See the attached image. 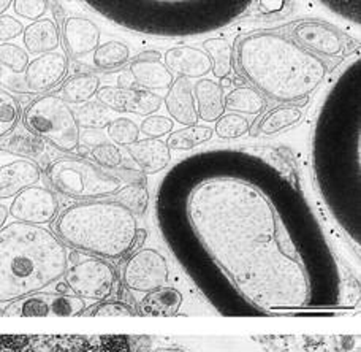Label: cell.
Wrapping results in <instances>:
<instances>
[{"mask_svg":"<svg viewBox=\"0 0 361 352\" xmlns=\"http://www.w3.org/2000/svg\"><path fill=\"white\" fill-rule=\"evenodd\" d=\"M193 235L241 296L263 311L301 310L312 300V273L300 240L265 186L212 174L185 195Z\"/></svg>","mask_w":361,"mask_h":352,"instance_id":"cell-1","label":"cell"},{"mask_svg":"<svg viewBox=\"0 0 361 352\" xmlns=\"http://www.w3.org/2000/svg\"><path fill=\"white\" fill-rule=\"evenodd\" d=\"M241 73L263 97L281 104L307 99L328 73L322 57L277 32H255L236 40Z\"/></svg>","mask_w":361,"mask_h":352,"instance_id":"cell-2","label":"cell"},{"mask_svg":"<svg viewBox=\"0 0 361 352\" xmlns=\"http://www.w3.org/2000/svg\"><path fill=\"white\" fill-rule=\"evenodd\" d=\"M67 268V248L51 230L18 221L0 229V305L42 292Z\"/></svg>","mask_w":361,"mask_h":352,"instance_id":"cell-3","label":"cell"},{"mask_svg":"<svg viewBox=\"0 0 361 352\" xmlns=\"http://www.w3.org/2000/svg\"><path fill=\"white\" fill-rule=\"evenodd\" d=\"M137 216L114 200L72 205L54 221V235L63 245L99 259H121L133 249Z\"/></svg>","mask_w":361,"mask_h":352,"instance_id":"cell-4","label":"cell"},{"mask_svg":"<svg viewBox=\"0 0 361 352\" xmlns=\"http://www.w3.org/2000/svg\"><path fill=\"white\" fill-rule=\"evenodd\" d=\"M44 174L54 190L82 202L114 197L126 186L114 174H108L82 157L56 159Z\"/></svg>","mask_w":361,"mask_h":352,"instance_id":"cell-5","label":"cell"},{"mask_svg":"<svg viewBox=\"0 0 361 352\" xmlns=\"http://www.w3.org/2000/svg\"><path fill=\"white\" fill-rule=\"evenodd\" d=\"M25 131L67 154L76 152L81 131L75 111L59 95L44 94L25 108L23 114Z\"/></svg>","mask_w":361,"mask_h":352,"instance_id":"cell-6","label":"cell"},{"mask_svg":"<svg viewBox=\"0 0 361 352\" xmlns=\"http://www.w3.org/2000/svg\"><path fill=\"white\" fill-rule=\"evenodd\" d=\"M0 352H132L124 335H0Z\"/></svg>","mask_w":361,"mask_h":352,"instance_id":"cell-7","label":"cell"},{"mask_svg":"<svg viewBox=\"0 0 361 352\" xmlns=\"http://www.w3.org/2000/svg\"><path fill=\"white\" fill-rule=\"evenodd\" d=\"M66 283L73 296L82 300H106L116 283L114 268L99 257H86L67 268Z\"/></svg>","mask_w":361,"mask_h":352,"instance_id":"cell-8","label":"cell"},{"mask_svg":"<svg viewBox=\"0 0 361 352\" xmlns=\"http://www.w3.org/2000/svg\"><path fill=\"white\" fill-rule=\"evenodd\" d=\"M169 264L156 249H141L126 262L124 284L135 292H152L165 287Z\"/></svg>","mask_w":361,"mask_h":352,"instance_id":"cell-9","label":"cell"},{"mask_svg":"<svg viewBox=\"0 0 361 352\" xmlns=\"http://www.w3.org/2000/svg\"><path fill=\"white\" fill-rule=\"evenodd\" d=\"M86 310V302L76 296L66 293H43L16 300L4 310V316H80Z\"/></svg>","mask_w":361,"mask_h":352,"instance_id":"cell-10","label":"cell"},{"mask_svg":"<svg viewBox=\"0 0 361 352\" xmlns=\"http://www.w3.org/2000/svg\"><path fill=\"white\" fill-rule=\"evenodd\" d=\"M8 213L18 222L43 226L54 222L59 216V202L48 188L30 186L13 198Z\"/></svg>","mask_w":361,"mask_h":352,"instance_id":"cell-11","label":"cell"},{"mask_svg":"<svg viewBox=\"0 0 361 352\" xmlns=\"http://www.w3.org/2000/svg\"><path fill=\"white\" fill-rule=\"evenodd\" d=\"M95 97L106 110L133 113L138 116H152L162 107L160 95L140 87L102 86Z\"/></svg>","mask_w":361,"mask_h":352,"instance_id":"cell-12","label":"cell"},{"mask_svg":"<svg viewBox=\"0 0 361 352\" xmlns=\"http://www.w3.org/2000/svg\"><path fill=\"white\" fill-rule=\"evenodd\" d=\"M293 42L309 53L328 57L344 56L347 47L350 44L343 32L320 21L298 23L293 28Z\"/></svg>","mask_w":361,"mask_h":352,"instance_id":"cell-13","label":"cell"},{"mask_svg":"<svg viewBox=\"0 0 361 352\" xmlns=\"http://www.w3.org/2000/svg\"><path fill=\"white\" fill-rule=\"evenodd\" d=\"M68 73V59L62 53H48L29 62L24 85L32 94H44L61 85Z\"/></svg>","mask_w":361,"mask_h":352,"instance_id":"cell-14","label":"cell"},{"mask_svg":"<svg viewBox=\"0 0 361 352\" xmlns=\"http://www.w3.org/2000/svg\"><path fill=\"white\" fill-rule=\"evenodd\" d=\"M63 44L70 57L80 59L100 47V29L87 18L72 16L66 19L62 25Z\"/></svg>","mask_w":361,"mask_h":352,"instance_id":"cell-15","label":"cell"},{"mask_svg":"<svg viewBox=\"0 0 361 352\" xmlns=\"http://www.w3.org/2000/svg\"><path fill=\"white\" fill-rule=\"evenodd\" d=\"M165 67L178 78H202L212 72V62L208 54L195 47L171 48L164 56Z\"/></svg>","mask_w":361,"mask_h":352,"instance_id":"cell-16","label":"cell"},{"mask_svg":"<svg viewBox=\"0 0 361 352\" xmlns=\"http://www.w3.org/2000/svg\"><path fill=\"white\" fill-rule=\"evenodd\" d=\"M130 75L141 87L151 92L154 89L170 87L175 81V76L165 67L159 51H145L135 57L130 63Z\"/></svg>","mask_w":361,"mask_h":352,"instance_id":"cell-17","label":"cell"},{"mask_svg":"<svg viewBox=\"0 0 361 352\" xmlns=\"http://www.w3.org/2000/svg\"><path fill=\"white\" fill-rule=\"evenodd\" d=\"M42 178V170L35 162L13 161L0 167V200L15 198L24 189L35 186Z\"/></svg>","mask_w":361,"mask_h":352,"instance_id":"cell-18","label":"cell"},{"mask_svg":"<svg viewBox=\"0 0 361 352\" xmlns=\"http://www.w3.org/2000/svg\"><path fill=\"white\" fill-rule=\"evenodd\" d=\"M165 107L170 116L183 126H195L198 121L193 86L189 80L176 78L165 95Z\"/></svg>","mask_w":361,"mask_h":352,"instance_id":"cell-19","label":"cell"},{"mask_svg":"<svg viewBox=\"0 0 361 352\" xmlns=\"http://www.w3.org/2000/svg\"><path fill=\"white\" fill-rule=\"evenodd\" d=\"M127 152L145 175L159 174L169 167L171 161V151L162 140H138L137 143L127 146Z\"/></svg>","mask_w":361,"mask_h":352,"instance_id":"cell-20","label":"cell"},{"mask_svg":"<svg viewBox=\"0 0 361 352\" xmlns=\"http://www.w3.org/2000/svg\"><path fill=\"white\" fill-rule=\"evenodd\" d=\"M23 42L27 54H48L54 53L61 44V34L56 23L49 18H42L24 28Z\"/></svg>","mask_w":361,"mask_h":352,"instance_id":"cell-21","label":"cell"},{"mask_svg":"<svg viewBox=\"0 0 361 352\" xmlns=\"http://www.w3.org/2000/svg\"><path fill=\"white\" fill-rule=\"evenodd\" d=\"M193 97L197 102V114L204 123H216L225 113L224 86L212 80H198L193 86Z\"/></svg>","mask_w":361,"mask_h":352,"instance_id":"cell-22","label":"cell"},{"mask_svg":"<svg viewBox=\"0 0 361 352\" xmlns=\"http://www.w3.org/2000/svg\"><path fill=\"white\" fill-rule=\"evenodd\" d=\"M183 303V296L175 287H160L141 298L138 312L141 316H175Z\"/></svg>","mask_w":361,"mask_h":352,"instance_id":"cell-23","label":"cell"},{"mask_svg":"<svg viewBox=\"0 0 361 352\" xmlns=\"http://www.w3.org/2000/svg\"><path fill=\"white\" fill-rule=\"evenodd\" d=\"M301 118L302 110L300 105H281L257 121L255 126L250 129V135H274V133H279L281 131L288 129V127L300 123Z\"/></svg>","mask_w":361,"mask_h":352,"instance_id":"cell-24","label":"cell"},{"mask_svg":"<svg viewBox=\"0 0 361 352\" xmlns=\"http://www.w3.org/2000/svg\"><path fill=\"white\" fill-rule=\"evenodd\" d=\"M100 78L94 73H78L70 76L59 89V97L66 104L81 105L90 102L100 89Z\"/></svg>","mask_w":361,"mask_h":352,"instance_id":"cell-25","label":"cell"},{"mask_svg":"<svg viewBox=\"0 0 361 352\" xmlns=\"http://www.w3.org/2000/svg\"><path fill=\"white\" fill-rule=\"evenodd\" d=\"M225 108L235 113H246L257 116L267 110V99L250 86H241L231 91L224 100Z\"/></svg>","mask_w":361,"mask_h":352,"instance_id":"cell-26","label":"cell"},{"mask_svg":"<svg viewBox=\"0 0 361 352\" xmlns=\"http://www.w3.org/2000/svg\"><path fill=\"white\" fill-rule=\"evenodd\" d=\"M0 150L37 159V161L47 157V145H44L43 140L32 135L27 131L16 133L11 132L8 137L0 140Z\"/></svg>","mask_w":361,"mask_h":352,"instance_id":"cell-27","label":"cell"},{"mask_svg":"<svg viewBox=\"0 0 361 352\" xmlns=\"http://www.w3.org/2000/svg\"><path fill=\"white\" fill-rule=\"evenodd\" d=\"M204 53L212 62V75L222 80L233 70V49L225 38H208L203 42Z\"/></svg>","mask_w":361,"mask_h":352,"instance_id":"cell-28","label":"cell"},{"mask_svg":"<svg viewBox=\"0 0 361 352\" xmlns=\"http://www.w3.org/2000/svg\"><path fill=\"white\" fill-rule=\"evenodd\" d=\"M212 135H214V132H212V129L208 126H187L184 129L173 132L165 145L169 146L170 151H189L197 148L200 145L209 142Z\"/></svg>","mask_w":361,"mask_h":352,"instance_id":"cell-29","label":"cell"},{"mask_svg":"<svg viewBox=\"0 0 361 352\" xmlns=\"http://www.w3.org/2000/svg\"><path fill=\"white\" fill-rule=\"evenodd\" d=\"M130 49L122 42H106L94 51V63L100 70H114L128 61Z\"/></svg>","mask_w":361,"mask_h":352,"instance_id":"cell-30","label":"cell"},{"mask_svg":"<svg viewBox=\"0 0 361 352\" xmlns=\"http://www.w3.org/2000/svg\"><path fill=\"white\" fill-rule=\"evenodd\" d=\"M114 197V202L121 203L122 207H126L135 216H143L147 210V205H149V192H147L146 181L127 184Z\"/></svg>","mask_w":361,"mask_h":352,"instance_id":"cell-31","label":"cell"},{"mask_svg":"<svg viewBox=\"0 0 361 352\" xmlns=\"http://www.w3.org/2000/svg\"><path fill=\"white\" fill-rule=\"evenodd\" d=\"M21 118V107L16 97L0 87V140L8 137L16 129Z\"/></svg>","mask_w":361,"mask_h":352,"instance_id":"cell-32","label":"cell"},{"mask_svg":"<svg viewBox=\"0 0 361 352\" xmlns=\"http://www.w3.org/2000/svg\"><path fill=\"white\" fill-rule=\"evenodd\" d=\"M76 121H78V126L89 127V129H103V127H108L111 123V118H109V110L99 102H86L82 104L78 111L75 113Z\"/></svg>","mask_w":361,"mask_h":352,"instance_id":"cell-33","label":"cell"},{"mask_svg":"<svg viewBox=\"0 0 361 352\" xmlns=\"http://www.w3.org/2000/svg\"><path fill=\"white\" fill-rule=\"evenodd\" d=\"M250 131V123L247 118L241 116L238 113H224L221 118L216 121L214 133L217 137L225 140H236Z\"/></svg>","mask_w":361,"mask_h":352,"instance_id":"cell-34","label":"cell"},{"mask_svg":"<svg viewBox=\"0 0 361 352\" xmlns=\"http://www.w3.org/2000/svg\"><path fill=\"white\" fill-rule=\"evenodd\" d=\"M108 137L113 140L114 145L118 146H130L138 142L140 127L133 123L132 119L119 118L114 119L108 126Z\"/></svg>","mask_w":361,"mask_h":352,"instance_id":"cell-35","label":"cell"},{"mask_svg":"<svg viewBox=\"0 0 361 352\" xmlns=\"http://www.w3.org/2000/svg\"><path fill=\"white\" fill-rule=\"evenodd\" d=\"M29 54L15 43H0V67L10 68L13 73H24L29 66Z\"/></svg>","mask_w":361,"mask_h":352,"instance_id":"cell-36","label":"cell"},{"mask_svg":"<svg viewBox=\"0 0 361 352\" xmlns=\"http://www.w3.org/2000/svg\"><path fill=\"white\" fill-rule=\"evenodd\" d=\"M90 156H92L94 161L100 165L103 169H119L122 162H124V157H122L121 150L111 142H102L95 145L92 150H90Z\"/></svg>","mask_w":361,"mask_h":352,"instance_id":"cell-37","label":"cell"},{"mask_svg":"<svg viewBox=\"0 0 361 352\" xmlns=\"http://www.w3.org/2000/svg\"><path fill=\"white\" fill-rule=\"evenodd\" d=\"M173 127H175V123H173L170 118L152 114V116H147L143 123H141L140 132L147 135V138L159 140L162 135H169V133H171Z\"/></svg>","mask_w":361,"mask_h":352,"instance_id":"cell-38","label":"cell"},{"mask_svg":"<svg viewBox=\"0 0 361 352\" xmlns=\"http://www.w3.org/2000/svg\"><path fill=\"white\" fill-rule=\"evenodd\" d=\"M48 6L49 4L44 2V0H15L13 2V8H15L16 15L34 23L42 19L44 13L48 11Z\"/></svg>","mask_w":361,"mask_h":352,"instance_id":"cell-39","label":"cell"},{"mask_svg":"<svg viewBox=\"0 0 361 352\" xmlns=\"http://www.w3.org/2000/svg\"><path fill=\"white\" fill-rule=\"evenodd\" d=\"M85 316H135L130 306L121 302H100L82 312Z\"/></svg>","mask_w":361,"mask_h":352,"instance_id":"cell-40","label":"cell"},{"mask_svg":"<svg viewBox=\"0 0 361 352\" xmlns=\"http://www.w3.org/2000/svg\"><path fill=\"white\" fill-rule=\"evenodd\" d=\"M24 25L21 21L10 15L0 16V42L8 43L10 40H15L19 35H23Z\"/></svg>","mask_w":361,"mask_h":352,"instance_id":"cell-41","label":"cell"},{"mask_svg":"<svg viewBox=\"0 0 361 352\" xmlns=\"http://www.w3.org/2000/svg\"><path fill=\"white\" fill-rule=\"evenodd\" d=\"M262 6V11L267 13V15H269V13H276L282 10V6H286V2H268V0H265V2L260 4Z\"/></svg>","mask_w":361,"mask_h":352,"instance_id":"cell-42","label":"cell"},{"mask_svg":"<svg viewBox=\"0 0 361 352\" xmlns=\"http://www.w3.org/2000/svg\"><path fill=\"white\" fill-rule=\"evenodd\" d=\"M8 216H10L8 208H6L5 205L0 203V229L5 227V222H6V219H8Z\"/></svg>","mask_w":361,"mask_h":352,"instance_id":"cell-43","label":"cell"},{"mask_svg":"<svg viewBox=\"0 0 361 352\" xmlns=\"http://www.w3.org/2000/svg\"><path fill=\"white\" fill-rule=\"evenodd\" d=\"M13 5L11 0H0V16L5 15V11Z\"/></svg>","mask_w":361,"mask_h":352,"instance_id":"cell-44","label":"cell"},{"mask_svg":"<svg viewBox=\"0 0 361 352\" xmlns=\"http://www.w3.org/2000/svg\"><path fill=\"white\" fill-rule=\"evenodd\" d=\"M152 352H189V351H184V349H179V348H157V349H154Z\"/></svg>","mask_w":361,"mask_h":352,"instance_id":"cell-45","label":"cell"},{"mask_svg":"<svg viewBox=\"0 0 361 352\" xmlns=\"http://www.w3.org/2000/svg\"><path fill=\"white\" fill-rule=\"evenodd\" d=\"M2 75H4V68L0 67V78H2Z\"/></svg>","mask_w":361,"mask_h":352,"instance_id":"cell-46","label":"cell"},{"mask_svg":"<svg viewBox=\"0 0 361 352\" xmlns=\"http://www.w3.org/2000/svg\"><path fill=\"white\" fill-rule=\"evenodd\" d=\"M0 316H4V310L2 308H0Z\"/></svg>","mask_w":361,"mask_h":352,"instance_id":"cell-47","label":"cell"}]
</instances>
